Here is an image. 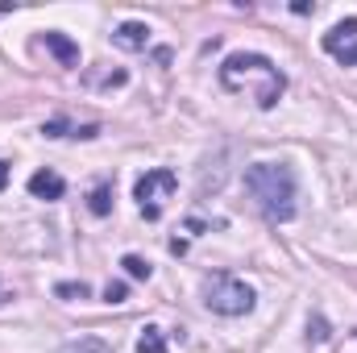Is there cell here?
Returning a JSON list of instances; mask_svg holds the SVG:
<instances>
[{"instance_id": "8", "label": "cell", "mask_w": 357, "mask_h": 353, "mask_svg": "<svg viewBox=\"0 0 357 353\" xmlns=\"http://www.w3.org/2000/svg\"><path fill=\"white\" fill-rule=\"evenodd\" d=\"M29 195L33 200H63L67 195V183H63V175H54V171H33L29 175Z\"/></svg>"}, {"instance_id": "16", "label": "cell", "mask_w": 357, "mask_h": 353, "mask_svg": "<svg viewBox=\"0 0 357 353\" xmlns=\"http://www.w3.org/2000/svg\"><path fill=\"white\" fill-rule=\"evenodd\" d=\"M67 129H71V125L59 117V121H46V125H42V137H67ZM71 133H75V129H71Z\"/></svg>"}, {"instance_id": "9", "label": "cell", "mask_w": 357, "mask_h": 353, "mask_svg": "<svg viewBox=\"0 0 357 353\" xmlns=\"http://www.w3.org/2000/svg\"><path fill=\"white\" fill-rule=\"evenodd\" d=\"M137 353H171V350H167V337H162V329L146 324V329H142V337H137Z\"/></svg>"}, {"instance_id": "17", "label": "cell", "mask_w": 357, "mask_h": 353, "mask_svg": "<svg viewBox=\"0 0 357 353\" xmlns=\"http://www.w3.org/2000/svg\"><path fill=\"white\" fill-rule=\"evenodd\" d=\"M291 13H299V17H307V13H316V4H307V0H295V4H291Z\"/></svg>"}, {"instance_id": "12", "label": "cell", "mask_w": 357, "mask_h": 353, "mask_svg": "<svg viewBox=\"0 0 357 353\" xmlns=\"http://www.w3.org/2000/svg\"><path fill=\"white\" fill-rule=\"evenodd\" d=\"M54 295H59V299H88L91 287L84 283V278H79V283H59V287H54Z\"/></svg>"}, {"instance_id": "1", "label": "cell", "mask_w": 357, "mask_h": 353, "mask_svg": "<svg viewBox=\"0 0 357 353\" xmlns=\"http://www.w3.org/2000/svg\"><path fill=\"white\" fill-rule=\"evenodd\" d=\"M245 191L254 195L258 212L270 225H287L299 212V179L287 163H250L245 167Z\"/></svg>"}, {"instance_id": "15", "label": "cell", "mask_w": 357, "mask_h": 353, "mask_svg": "<svg viewBox=\"0 0 357 353\" xmlns=\"http://www.w3.org/2000/svg\"><path fill=\"white\" fill-rule=\"evenodd\" d=\"M125 299H129V283H121V278H116V283H108V287H104V303H125Z\"/></svg>"}, {"instance_id": "2", "label": "cell", "mask_w": 357, "mask_h": 353, "mask_svg": "<svg viewBox=\"0 0 357 353\" xmlns=\"http://www.w3.org/2000/svg\"><path fill=\"white\" fill-rule=\"evenodd\" d=\"M250 75H262L258 108L270 112V108L278 104V96L287 91V75L270 63L266 54H254V50H237V54H229V59L220 63V88H225V91H237V88H241V80H250Z\"/></svg>"}, {"instance_id": "7", "label": "cell", "mask_w": 357, "mask_h": 353, "mask_svg": "<svg viewBox=\"0 0 357 353\" xmlns=\"http://www.w3.org/2000/svg\"><path fill=\"white\" fill-rule=\"evenodd\" d=\"M42 46L63 63V67H79V42H71L67 33H59V29H46L42 33Z\"/></svg>"}, {"instance_id": "18", "label": "cell", "mask_w": 357, "mask_h": 353, "mask_svg": "<svg viewBox=\"0 0 357 353\" xmlns=\"http://www.w3.org/2000/svg\"><path fill=\"white\" fill-rule=\"evenodd\" d=\"M8 187V163H0V191Z\"/></svg>"}, {"instance_id": "5", "label": "cell", "mask_w": 357, "mask_h": 353, "mask_svg": "<svg viewBox=\"0 0 357 353\" xmlns=\"http://www.w3.org/2000/svg\"><path fill=\"white\" fill-rule=\"evenodd\" d=\"M320 46H324L341 67H357V17L337 21V25L320 38Z\"/></svg>"}, {"instance_id": "19", "label": "cell", "mask_w": 357, "mask_h": 353, "mask_svg": "<svg viewBox=\"0 0 357 353\" xmlns=\"http://www.w3.org/2000/svg\"><path fill=\"white\" fill-rule=\"evenodd\" d=\"M4 299H13V295H8V291H4V287H0V303H4Z\"/></svg>"}, {"instance_id": "11", "label": "cell", "mask_w": 357, "mask_h": 353, "mask_svg": "<svg viewBox=\"0 0 357 353\" xmlns=\"http://www.w3.org/2000/svg\"><path fill=\"white\" fill-rule=\"evenodd\" d=\"M121 266H125V274H129V278H150V274H154V266L146 262L142 254H125Z\"/></svg>"}, {"instance_id": "4", "label": "cell", "mask_w": 357, "mask_h": 353, "mask_svg": "<svg viewBox=\"0 0 357 353\" xmlns=\"http://www.w3.org/2000/svg\"><path fill=\"white\" fill-rule=\"evenodd\" d=\"M175 191H178V175L171 167H154V171H146V175L133 183V200H137V208H142L146 220H158L162 216V204Z\"/></svg>"}, {"instance_id": "6", "label": "cell", "mask_w": 357, "mask_h": 353, "mask_svg": "<svg viewBox=\"0 0 357 353\" xmlns=\"http://www.w3.org/2000/svg\"><path fill=\"white\" fill-rule=\"evenodd\" d=\"M146 42H150V25L146 21H121L112 29V46H121V50H146Z\"/></svg>"}, {"instance_id": "13", "label": "cell", "mask_w": 357, "mask_h": 353, "mask_svg": "<svg viewBox=\"0 0 357 353\" xmlns=\"http://www.w3.org/2000/svg\"><path fill=\"white\" fill-rule=\"evenodd\" d=\"M328 341V320L324 316H312L307 320V345H324Z\"/></svg>"}, {"instance_id": "3", "label": "cell", "mask_w": 357, "mask_h": 353, "mask_svg": "<svg viewBox=\"0 0 357 353\" xmlns=\"http://www.w3.org/2000/svg\"><path fill=\"white\" fill-rule=\"evenodd\" d=\"M204 303H208V312H216V316H245V312H254L258 295H254V287L241 283L237 274L216 270V274H204Z\"/></svg>"}, {"instance_id": "10", "label": "cell", "mask_w": 357, "mask_h": 353, "mask_svg": "<svg viewBox=\"0 0 357 353\" xmlns=\"http://www.w3.org/2000/svg\"><path fill=\"white\" fill-rule=\"evenodd\" d=\"M88 212L91 216H108L112 212V183H100L96 191L88 195Z\"/></svg>"}, {"instance_id": "14", "label": "cell", "mask_w": 357, "mask_h": 353, "mask_svg": "<svg viewBox=\"0 0 357 353\" xmlns=\"http://www.w3.org/2000/svg\"><path fill=\"white\" fill-rule=\"evenodd\" d=\"M67 353H112L100 337H84V341H75V345H67Z\"/></svg>"}]
</instances>
